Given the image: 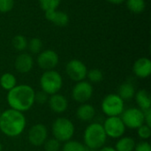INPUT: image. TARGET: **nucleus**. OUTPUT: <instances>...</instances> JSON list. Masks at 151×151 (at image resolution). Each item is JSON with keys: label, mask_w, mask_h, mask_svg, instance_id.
<instances>
[{"label": "nucleus", "mask_w": 151, "mask_h": 151, "mask_svg": "<svg viewBox=\"0 0 151 151\" xmlns=\"http://www.w3.org/2000/svg\"><path fill=\"white\" fill-rule=\"evenodd\" d=\"M35 91L27 84L16 85L12 89L7 92L6 101L11 109L26 112L29 111L35 103Z\"/></svg>", "instance_id": "obj_1"}, {"label": "nucleus", "mask_w": 151, "mask_h": 151, "mask_svg": "<svg viewBox=\"0 0 151 151\" xmlns=\"http://www.w3.org/2000/svg\"><path fill=\"white\" fill-rule=\"evenodd\" d=\"M27 127V119L20 111L8 109L1 112L0 131L7 137L15 138L19 136Z\"/></svg>", "instance_id": "obj_2"}, {"label": "nucleus", "mask_w": 151, "mask_h": 151, "mask_svg": "<svg viewBox=\"0 0 151 151\" xmlns=\"http://www.w3.org/2000/svg\"><path fill=\"white\" fill-rule=\"evenodd\" d=\"M107 135L104 132L103 125L97 122L89 124L83 134L84 145L88 150H96L104 146L107 141Z\"/></svg>", "instance_id": "obj_3"}, {"label": "nucleus", "mask_w": 151, "mask_h": 151, "mask_svg": "<svg viewBox=\"0 0 151 151\" xmlns=\"http://www.w3.org/2000/svg\"><path fill=\"white\" fill-rule=\"evenodd\" d=\"M51 131L53 138L57 139L60 142H65L72 140L75 132V127L69 119L59 117L52 123Z\"/></svg>", "instance_id": "obj_4"}, {"label": "nucleus", "mask_w": 151, "mask_h": 151, "mask_svg": "<svg viewBox=\"0 0 151 151\" xmlns=\"http://www.w3.org/2000/svg\"><path fill=\"white\" fill-rule=\"evenodd\" d=\"M63 86V78L61 74L55 70L44 71L40 78V87L42 91L48 96L57 94Z\"/></svg>", "instance_id": "obj_5"}, {"label": "nucleus", "mask_w": 151, "mask_h": 151, "mask_svg": "<svg viewBox=\"0 0 151 151\" xmlns=\"http://www.w3.org/2000/svg\"><path fill=\"white\" fill-rule=\"evenodd\" d=\"M101 108L107 117H119L125 110L124 100L118 94H109L104 97Z\"/></svg>", "instance_id": "obj_6"}, {"label": "nucleus", "mask_w": 151, "mask_h": 151, "mask_svg": "<svg viewBox=\"0 0 151 151\" xmlns=\"http://www.w3.org/2000/svg\"><path fill=\"white\" fill-rule=\"evenodd\" d=\"M119 117L121 118L125 127L130 129H137L144 124L143 111L137 107H132L124 110Z\"/></svg>", "instance_id": "obj_7"}, {"label": "nucleus", "mask_w": 151, "mask_h": 151, "mask_svg": "<svg viewBox=\"0 0 151 151\" xmlns=\"http://www.w3.org/2000/svg\"><path fill=\"white\" fill-rule=\"evenodd\" d=\"M103 127L107 137L111 139H119L124 136L127 128L120 117H107Z\"/></svg>", "instance_id": "obj_8"}, {"label": "nucleus", "mask_w": 151, "mask_h": 151, "mask_svg": "<svg viewBox=\"0 0 151 151\" xmlns=\"http://www.w3.org/2000/svg\"><path fill=\"white\" fill-rule=\"evenodd\" d=\"M94 93L93 86L90 82L81 81L76 82L72 90V97L78 104H85L90 100Z\"/></svg>", "instance_id": "obj_9"}, {"label": "nucleus", "mask_w": 151, "mask_h": 151, "mask_svg": "<svg viewBox=\"0 0 151 151\" xmlns=\"http://www.w3.org/2000/svg\"><path fill=\"white\" fill-rule=\"evenodd\" d=\"M65 72L69 79L75 82H79L87 78L88 68L82 61L79 59H72L66 64Z\"/></svg>", "instance_id": "obj_10"}, {"label": "nucleus", "mask_w": 151, "mask_h": 151, "mask_svg": "<svg viewBox=\"0 0 151 151\" xmlns=\"http://www.w3.org/2000/svg\"><path fill=\"white\" fill-rule=\"evenodd\" d=\"M36 62L38 66L44 71L54 70L59 63V57L55 50H45L38 54Z\"/></svg>", "instance_id": "obj_11"}, {"label": "nucleus", "mask_w": 151, "mask_h": 151, "mask_svg": "<svg viewBox=\"0 0 151 151\" xmlns=\"http://www.w3.org/2000/svg\"><path fill=\"white\" fill-rule=\"evenodd\" d=\"M27 139L31 145L35 147H41L48 139L47 127L41 123L34 125L28 131Z\"/></svg>", "instance_id": "obj_12"}, {"label": "nucleus", "mask_w": 151, "mask_h": 151, "mask_svg": "<svg viewBox=\"0 0 151 151\" xmlns=\"http://www.w3.org/2000/svg\"><path fill=\"white\" fill-rule=\"evenodd\" d=\"M34 66V58L29 53L21 52L19 56H17L14 67L16 71L19 73H29Z\"/></svg>", "instance_id": "obj_13"}, {"label": "nucleus", "mask_w": 151, "mask_h": 151, "mask_svg": "<svg viewBox=\"0 0 151 151\" xmlns=\"http://www.w3.org/2000/svg\"><path fill=\"white\" fill-rule=\"evenodd\" d=\"M48 104L50 110L58 114L64 113L68 108V101L66 97L59 93L50 96Z\"/></svg>", "instance_id": "obj_14"}, {"label": "nucleus", "mask_w": 151, "mask_h": 151, "mask_svg": "<svg viewBox=\"0 0 151 151\" xmlns=\"http://www.w3.org/2000/svg\"><path fill=\"white\" fill-rule=\"evenodd\" d=\"M133 72L134 75L141 79H146L151 74V61L149 58H138L134 65Z\"/></svg>", "instance_id": "obj_15"}, {"label": "nucleus", "mask_w": 151, "mask_h": 151, "mask_svg": "<svg viewBox=\"0 0 151 151\" xmlns=\"http://www.w3.org/2000/svg\"><path fill=\"white\" fill-rule=\"evenodd\" d=\"M44 12L47 20H49L50 22L53 23L58 27H65L69 23V16L66 12L63 11L50 10Z\"/></svg>", "instance_id": "obj_16"}, {"label": "nucleus", "mask_w": 151, "mask_h": 151, "mask_svg": "<svg viewBox=\"0 0 151 151\" xmlns=\"http://www.w3.org/2000/svg\"><path fill=\"white\" fill-rule=\"evenodd\" d=\"M96 116V110L95 107L89 104H81L77 111H76V117L78 119L83 122H89L91 121Z\"/></svg>", "instance_id": "obj_17"}, {"label": "nucleus", "mask_w": 151, "mask_h": 151, "mask_svg": "<svg viewBox=\"0 0 151 151\" xmlns=\"http://www.w3.org/2000/svg\"><path fill=\"white\" fill-rule=\"evenodd\" d=\"M135 102L138 105V108L142 111H146L151 109V98L150 94L146 89H140L135 92L134 95Z\"/></svg>", "instance_id": "obj_18"}, {"label": "nucleus", "mask_w": 151, "mask_h": 151, "mask_svg": "<svg viewBox=\"0 0 151 151\" xmlns=\"http://www.w3.org/2000/svg\"><path fill=\"white\" fill-rule=\"evenodd\" d=\"M135 145L134 139L129 136H122L118 139L114 149L116 151H134Z\"/></svg>", "instance_id": "obj_19"}, {"label": "nucleus", "mask_w": 151, "mask_h": 151, "mask_svg": "<svg viewBox=\"0 0 151 151\" xmlns=\"http://www.w3.org/2000/svg\"><path fill=\"white\" fill-rule=\"evenodd\" d=\"M135 88L133 83L131 82H124L119 88L118 95L121 97V99L130 100L134 97L135 95Z\"/></svg>", "instance_id": "obj_20"}, {"label": "nucleus", "mask_w": 151, "mask_h": 151, "mask_svg": "<svg viewBox=\"0 0 151 151\" xmlns=\"http://www.w3.org/2000/svg\"><path fill=\"white\" fill-rule=\"evenodd\" d=\"M17 85V79L15 75L11 73H4L0 77V86L7 92L12 89Z\"/></svg>", "instance_id": "obj_21"}, {"label": "nucleus", "mask_w": 151, "mask_h": 151, "mask_svg": "<svg viewBox=\"0 0 151 151\" xmlns=\"http://www.w3.org/2000/svg\"><path fill=\"white\" fill-rule=\"evenodd\" d=\"M127 9L135 14H140L144 12L146 8L145 0H126Z\"/></svg>", "instance_id": "obj_22"}, {"label": "nucleus", "mask_w": 151, "mask_h": 151, "mask_svg": "<svg viewBox=\"0 0 151 151\" xmlns=\"http://www.w3.org/2000/svg\"><path fill=\"white\" fill-rule=\"evenodd\" d=\"M62 151H88V149L83 143L78 141L70 140L64 142L62 146Z\"/></svg>", "instance_id": "obj_23"}, {"label": "nucleus", "mask_w": 151, "mask_h": 151, "mask_svg": "<svg viewBox=\"0 0 151 151\" xmlns=\"http://www.w3.org/2000/svg\"><path fill=\"white\" fill-rule=\"evenodd\" d=\"M12 47L19 52H23L26 49H27V40L22 35H17L12 38Z\"/></svg>", "instance_id": "obj_24"}, {"label": "nucleus", "mask_w": 151, "mask_h": 151, "mask_svg": "<svg viewBox=\"0 0 151 151\" xmlns=\"http://www.w3.org/2000/svg\"><path fill=\"white\" fill-rule=\"evenodd\" d=\"M27 49L33 54H39L42 49V42L40 38L34 37L27 41Z\"/></svg>", "instance_id": "obj_25"}, {"label": "nucleus", "mask_w": 151, "mask_h": 151, "mask_svg": "<svg viewBox=\"0 0 151 151\" xmlns=\"http://www.w3.org/2000/svg\"><path fill=\"white\" fill-rule=\"evenodd\" d=\"M87 78L88 79V82L90 83H99L104 79V73L100 69L94 68L89 71H88Z\"/></svg>", "instance_id": "obj_26"}, {"label": "nucleus", "mask_w": 151, "mask_h": 151, "mask_svg": "<svg viewBox=\"0 0 151 151\" xmlns=\"http://www.w3.org/2000/svg\"><path fill=\"white\" fill-rule=\"evenodd\" d=\"M60 3L61 0H39V4L44 12L50 10H57Z\"/></svg>", "instance_id": "obj_27"}, {"label": "nucleus", "mask_w": 151, "mask_h": 151, "mask_svg": "<svg viewBox=\"0 0 151 151\" xmlns=\"http://www.w3.org/2000/svg\"><path fill=\"white\" fill-rule=\"evenodd\" d=\"M61 142L55 138L47 139L44 144L42 145L45 151H59L61 148Z\"/></svg>", "instance_id": "obj_28"}, {"label": "nucleus", "mask_w": 151, "mask_h": 151, "mask_svg": "<svg viewBox=\"0 0 151 151\" xmlns=\"http://www.w3.org/2000/svg\"><path fill=\"white\" fill-rule=\"evenodd\" d=\"M137 134L142 140L143 141L149 140L151 136V127H149L146 124L142 125L140 127L137 128Z\"/></svg>", "instance_id": "obj_29"}, {"label": "nucleus", "mask_w": 151, "mask_h": 151, "mask_svg": "<svg viewBox=\"0 0 151 151\" xmlns=\"http://www.w3.org/2000/svg\"><path fill=\"white\" fill-rule=\"evenodd\" d=\"M14 0H0V12L6 13L12 10Z\"/></svg>", "instance_id": "obj_30"}, {"label": "nucleus", "mask_w": 151, "mask_h": 151, "mask_svg": "<svg viewBox=\"0 0 151 151\" xmlns=\"http://www.w3.org/2000/svg\"><path fill=\"white\" fill-rule=\"evenodd\" d=\"M49 96H48L43 91L35 92V103H37L39 104H44L48 103Z\"/></svg>", "instance_id": "obj_31"}, {"label": "nucleus", "mask_w": 151, "mask_h": 151, "mask_svg": "<svg viewBox=\"0 0 151 151\" xmlns=\"http://www.w3.org/2000/svg\"><path fill=\"white\" fill-rule=\"evenodd\" d=\"M134 151H151L150 144L147 141H142L135 145Z\"/></svg>", "instance_id": "obj_32"}, {"label": "nucleus", "mask_w": 151, "mask_h": 151, "mask_svg": "<svg viewBox=\"0 0 151 151\" xmlns=\"http://www.w3.org/2000/svg\"><path fill=\"white\" fill-rule=\"evenodd\" d=\"M144 113V124L151 127V109L146 110L143 111Z\"/></svg>", "instance_id": "obj_33"}, {"label": "nucleus", "mask_w": 151, "mask_h": 151, "mask_svg": "<svg viewBox=\"0 0 151 151\" xmlns=\"http://www.w3.org/2000/svg\"><path fill=\"white\" fill-rule=\"evenodd\" d=\"M107 2L113 4H120L124 2H126V0H106Z\"/></svg>", "instance_id": "obj_34"}, {"label": "nucleus", "mask_w": 151, "mask_h": 151, "mask_svg": "<svg viewBox=\"0 0 151 151\" xmlns=\"http://www.w3.org/2000/svg\"><path fill=\"white\" fill-rule=\"evenodd\" d=\"M99 151H116V150L113 147H108V146H104L101 148Z\"/></svg>", "instance_id": "obj_35"}, {"label": "nucleus", "mask_w": 151, "mask_h": 151, "mask_svg": "<svg viewBox=\"0 0 151 151\" xmlns=\"http://www.w3.org/2000/svg\"><path fill=\"white\" fill-rule=\"evenodd\" d=\"M0 151H3V145L1 142H0Z\"/></svg>", "instance_id": "obj_36"}, {"label": "nucleus", "mask_w": 151, "mask_h": 151, "mask_svg": "<svg viewBox=\"0 0 151 151\" xmlns=\"http://www.w3.org/2000/svg\"><path fill=\"white\" fill-rule=\"evenodd\" d=\"M0 115H1V110H0Z\"/></svg>", "instance_id": "obj_37"}]
</instances>
